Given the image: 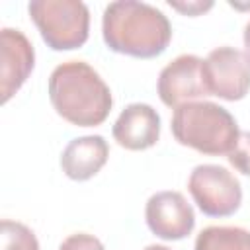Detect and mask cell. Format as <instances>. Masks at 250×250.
<instances>
[{
	"label": "cell",
	"instance_id": "5",
	"mask_svg": "<svg viewBox=\"0 0 250 250\" xmlns=\"http://www.w3.org/2000/svg\"><path fill=\"white\" fill-rule=\"evenodd\" d=\"M188 189L207 217H230L242 203L238 178L219 164H199L188 178Z\"/></svg>",
	"mask_w": 250,
	"mask_h": 250
},
{
	"label": "cell",
	"instance_id": "10",
	"mask_svg": "<svg viewBox=\"0 0 250 250\" xmlns=\"http://www.w3.org/2000/svg\"><path fill=\"white\" fill-rule=\"evenodd\" d=\"M111 135L127 150H146L160 139V115L148 104H129L115 119Z\"/></svg>",
	"mask_w": 250,
	"mask_h": 250
},
{
	"label": "cell",
	"instance_id": "3",
	"mask_svg": "<svg viewBox=\"0 0 250 250\" xmlns=\"http://www.w3.org/2000/svg\"><path fill=\"white\" fill-rule=\"evenodd\" d=\"M170 129L182 146L201 154H229L240 135L236 119L215 102L197 100L174 109Z\"/></svg>",
	"mask_w": 250,
	"mask_h": 250
},
{
	"label": "cell",
	"instance_id": "6",
	"mask_svg": "<svg viewBox=\"0 0 250 250\" xmlns=\"http://www.w3.org/2000/svg\"><path fill=\"white\" fill-rule=\"evenodd\" d=\"M201 70L209 96L238 102L250 90V59L234 47L223 45L213 49L203 59Z\"/></svg>",
	"mask_w": 250,
	"mask_h": 250
},
{
	"label": "cell",
	"instance_id": "16",
	"mask_svg": "<svg viewBox=\"0 0 250 250\" xmlns=\"http://www.w3.org/2000/svg\"><path fill=\"white\" fill-rule=\"evenodd\" d=\"M168 6L174 8V10H178V12L184 14V16L195 18V16H201V14H205L207 10H211V8H213V2H211V0H205V2H201V0H191V2L168 0Z\"/></svg>",
	"mask_w": 250,
	"mask_h": 250
},
{
	"label": "cell",
	"instance_id": "18",
	"mask_svg": "<svg viewBox=\"0 0 250 250\" xmlns=\"http://www.w3.org/2000/svg\"><path fill=\"white\" fill-rule=\"evenodd\" d=\"M143 250H170L168 246H162V244H148L146 248H143Z\"/></svg>",
	"mask_w": 250,
	"mask_h": 250
},
{
	"label": "cell",
	"instance_id": "7",
	"mask_svg": "<svg viewBox=\"0 0 250 250\" xmlns=\"http://www.w3.org/2000/svg\"><path fill=\"white\" fill-rule=\"evenodd\" d=\"M203 59L197 55H178L158 74L156 92L164 105L180 107L188 102H197L209 96L203 82Z\"/></svg>",
	"mask_w": 250,
	"mask_h": 250
},
{
	"label": "cell",
	"instance_id": "2",
	"mask_svg": "<svg viewBox=\"0 0 250 250\" xmlns=\"http://www.w3.org/2000/svg\"><path fill=\"white\" fill-rule=\"evenodd\" d=\"M49 100L53 109L76 127L102 125L113 105L109 86L84 61H66L53 68Z\"/></svg>",
	"mask_w": 250,
	"mask_h": 250
},
{
	"label": "cell",
	"instance_id": "13",
	"mask_svg": "<svg viewBox=\"0 0 250 250\" xmlns=\"http://www.w3.org/2000/svg\"><path fill=\"white\" fill-rule=\"evenodd\" d=\"M0 250H39V242H37L35 232L23 223L2 219Z\"/></svg>",
	"mask_w": 250,
	"mask_h": 250
},
{
	"label": "cell",
	"instance_id": "9",
	"mask_svg": "<svg viewBox=\"0 0 250 250\" xmlns=\"http://www.w3.org/2000/svg\"><path fill=\"white\" fill-rule=\"evenodd\" d=\"M35 66V49L21 29H0V94L6 104L29 78Z\"/></svg>",
	"mask_w": 250,
	"mask_h": 250
},
{
	"label": "cell",
	"instance_id": "4",
	"mask_svg": "<svg viewBox=\"0 0 250 250\" xmlns=\"http://www.w3.org/2000/svg\"><path fill=\"white\" fill-rule=\"evenodd\" d=\"M29 18L53 51L80 49L90 33V10L80 0H33Z\"/></svg>",
	"mask_w": 250,
	"mask_h": 250
},
{
	"label": "cell",
	"instance_id": "15",
	"mask_svg": "<svg viewBox=\"0 0 250 250\" xmlns=\"http://www.w3.org/2000/svg\"><path fill=\"white\" fill-rule=\"evenodd\" d=\"M59 250H105L104 244L100 242V238H96L94 234H88V232H74V234H68Z\"/></svg>",
	"mask_w": 250,
	"mask_h": 250
},
{
	"label": "cell",
	"instance_id": "14",
	"mask_svg": "<svg viewBox=\"0 0 250 250\" xmlns=\"http://www.w3.org/2000/svg\"><path fill=\"white\" fill-rule=\"evenodd\" d=\"M230 166H234L240 174L250 176V131H240L234 148L227 154Z\"/></svg>",
	"mask_w": 250,
	"mask_h": 250
},
{
	"label": "cell",
	"instance_id": "11",
	"mask_svg": "<svg viewBox=\"0 0 250 250\" xmlns=\"http://www.w3.org/2000/svg\"><path fill=\"white\" fill-rule=\"evenodd\" d=\"M109 146L102 135H84L72 139L64 146L61 154V168L66 178L86 182L105 166Z\"/></svg>",
	"mask_w": 250,
	"mask_h": 250
},
{
	"label": "cell",
	"instance_id": "17",
	"mask_svg": "<svg viewBox=\"0 0 250 250\" xmlns=\"http://www.w3.org/2000/svg\"><path fill=\"white\" fill-rule=\"evenodd\" d=\"M242 41H244V53L250 59V21L244 25V33H242Z\"/></svg>",
	"mask_w": 250,
	"mask_h": 250
},
{
	"label": "cell",
	"instance_id": "8",
	"mask_svg": "<svg viewBox=\"0 0 250 250\" xmlns=\"http://www.w3.org/2000/svg\"><path fill=\"white\" fill-rule=\"evenodd\" d=\"M146 227L162 240H182L195 227L193 207L180 191L164 189L148 197L145 207Z\"/></svg>",
	"mask_w": 250,
	"mask_h": 250
},
{
	"label": "cell",
	"instance_id": "12",
	"mask_svg": "<svg viewBox=\"0 0 250 250\" xmlns=\"http://www.w3.org/2000/svg\"><path fill=\"white\" fill-rule=\"evenodd\" d=\"M193 250H250V230L227 225L205 227L195 236Z\"/></svg>",
	"mask_w": 250,
	"mask_h": 250
},
{
	"label": "cell",
	"instance_id": "1",
	"mask_svg": "<svg viewBox=\"0 0 250 250\" xmlns=\"http://www.w3.org/2000/svg\"><path fill=\"white\" fill-rule=\"evenodd\" d=\"M102 35L113 53L133 59H154L170 45L172 25L164 12L152 4L115 0L104 10Z\"/></svg>",
	"mask_w": 250,
	"mask_h": 250
}]
</instances>
